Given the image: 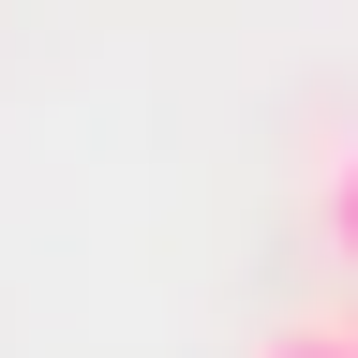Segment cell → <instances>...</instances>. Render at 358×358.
<instances>
[{"label": "cell", "instance_id": "cell-1", "mask_svg": "<svg viewBox=\"0 0 358 358\" xmlns=\"http://www.w3.org/2000/svg\"><path fill=\"white\" fill-rule=\"evenodd\" d=\"M329 239H343V268H358V150L329 164Z\"/></svg>", "mask_w": 358, "mask_h": 358}, {"label": "cell", "instance_id": "cell-2", "mask_svg": "<svg viewBox=\"0 0 358 358\" xmlns=\"http://www.w3.org/2000/svg\"><path fill=\"white\" fill-rule=\"evenodd\" d=\"M268 358H358L343 329H284V343H268Z\"/></svg>", "mask_w": 358, "mask_h": 358}, {"label": "cell", "instance_id": "cell-3", "mask_svg": "<svg viewBox=\"0 0 358 358\" xmlns=\"http://www.w3.org/2000/svg\"><path fill=\"white\" fill-rule=\"evenodd\" d=\"M343 343H358V313H343Z\"/></svg>", "mask_w": 358, "mask_h": 358}]
</instances>
